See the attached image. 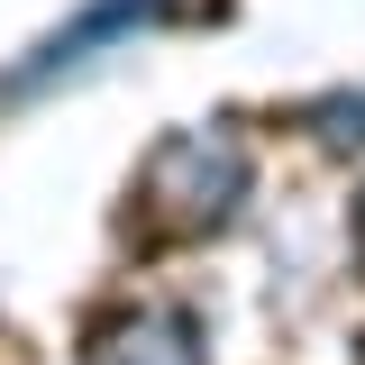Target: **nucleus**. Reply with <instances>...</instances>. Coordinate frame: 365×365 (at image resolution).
<instances>
[{"label": "nucleus", "instance_id": "nucleus-1", "mask_svg": "<svg viewBox=\"0 0 365 365\" xmlns=\"http://www.w3.org/2000/svg\"><path fill=\"white\" fill-rule=\"evenodd\" d=\"M155 201H165V220L174 228H220L237 210V192H247V155H237V137L228 128H201V137H174L165 155H155V182H146Z\"/></svg>", "mask_w": 365, "mask_h": 365}, {"label": "nucleus", "instance_id": "nucleus-2", "mask_svg": "<svg viewBox=\"0 0 365 365\" xmlns=\"http://www.w3.org/2000/svg\"><path fill=\"white\" fill-rule=\"evenodd\" d=\"M91 365H201V347H192L182 319L137 311V319H119L110 338H91Z\"/></svg>", "mask_w": 365, "mask_h": 365}]
</instances>
